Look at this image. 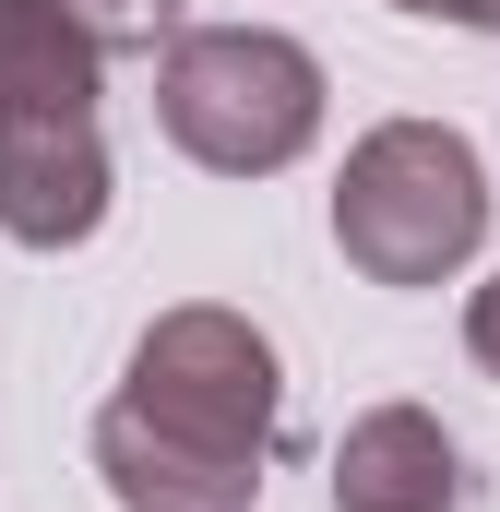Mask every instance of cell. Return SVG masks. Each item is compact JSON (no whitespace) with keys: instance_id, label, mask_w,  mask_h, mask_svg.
<instances>
[{"instance_id":"6da1fadb","label":"cell","mask_w":500,"mask_h":512,"mask_svg":"<svg viewBox=\"0 0 500 512\" xmlns=\"http://www.w3.org/2000/svg\"><path fill=\"white\" fill-rule=\"evenodd\" d=\"M334 251L370 286H453L489 251V167L453 120H381L346 143L334 179Z\"/></svg>"},{"instance_id":"7a4b0ae2","label":"cell","mask_w":500,"mask_h":512,"mask_svg":"<svg viewBox=\"0 0 500 512\" xmlns=\"http://www.w3.org/2000/svg\"><path fill=\"white\" fill-rule=\"evenodd\" d=\"M155 120L215 179H274L322 143V60L274 24H179L155 48Z\"/></svg>"},{"instance_id":"3957f363","label":"cell","mask_w":500,"mask_h":512,"mask_svg":"<svg viewBox=\"0 0 500 512\" xmlns=\"http://www.w3.org/2000/svg\"><path fill=\"white\" fill-rule=\"evenodd\" d=\"M120 405L155 417V429H179V441H203V453H274V429H286V358H274V334L250 310L179 298V310L143 322Z\"/></svg>"},{"instance_id":"277c9868","label":"cell","mask_w":500,"mask_h":512,"mask_svg":"<svg viewBox=\"0 0 500 512\" xmlns=\"http://www.w3.org/2000/svg\"><path fill=\"white\" fill-rule=\"evenodd\" d=\"M108 131L96 108H0V227L24 251H84L108 227Z\"/></svg>"},{"instance_id":"5b68a950","label":"cell","mask_w":500,"mask_h":512,"mask_svg":"<svg viewBox=\"0 0 500 512\" xmlns=\"http://www.w3.org/2000/svg\"><path fill=\"white\" fill-rule=\"evenodd\" d=\"M334 512H465V453L429 405H370L334 441Z\"/></svg>"},{"instance_id":"8992f818","label":"cell","mask_w":500,"mask_h":512,"mask_svg":"<svg viewBox=\"0 0 500 512\" xmlns=\"http://www.w3.org/2000/svg\"><path fill=\"white\" fill-rule=\"evenodd\" d=\"M96 477L120 489V512H250L262 501V453H203L131 405L96 417Z\"/></svg>"},{"instance_id":"52a82bcc","label":"cell","mask_w":500,"mask_h":512,"mask_svg":"<svg viewBox=\"0 0 500 512\" xmlns=\"http://www.w3.org/2000/svg\"><path fill=\"white\" fill-rule=\"evenodd\" d=\"M108 60L60 0H0V108H96Z\"/></svg>"},{"instance_id":"ba28073f","label":"cell","mask_w":500,"mask_h":512,"mask_svg":"<svg viewBox=\"0 0 500 512\" xmlns=\"http://www.w3.org/2000/svg\"><path fill=\"white\" fill-rule=\"evenodd\" d=\"M60 12L96 36V60H143V48L179 36V0H60Z\"/></svg>"},{"instance_id":"9c48e42d","label":"cell","mask_w":500,"mask_h":512,"mask_svg":"<svg viewBox=\"0 0 500 512\" xmlns=\"http://www.w3.org/2000/svg\"><path fill=\"white\" fill-rule=\"evenodd\" d=\"M465 358H477V370L500 382V274L477 286V298H465Z\"/></svg>"},{"instance_id":"30bf717a","label":"cell","mask_w":500,"mask_h":512,"mask_svg":"<svg viewBox=\"0 0 500 512\" xmlns=\"http://www.w3.org/2000/svg\"><path fill=\"white\" fill-rule=\"evenodd\" d=\"M429 24H465V36H500V0H429Z\"/></svg>"},{"instance_id":"8fae6325","label":"cell","mask_w":500,"mask_h":512,"mask_svg":"<svg viewBox=\"0 0 500 512\" xmlns=\"http://www.w3.org/2000/svg\"><path fill=\"white\" fill-rule=\"evenodd\" d=\"M393 12H429V0H393Z\"/></svg>"}]
</instances>
